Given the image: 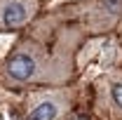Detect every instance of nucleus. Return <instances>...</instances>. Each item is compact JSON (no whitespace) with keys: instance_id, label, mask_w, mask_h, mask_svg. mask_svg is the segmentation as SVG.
I'll list each match as a JSON object with an SVG mask.
<instances>
[{"instance_id":"nucleus-2","label":"nucleus","mask_w":122,"mask_h":120,"mask_svg":"<svg viewBox=\"0 0 122 120\" xmlns=\"http://www.w3.org/2000/svg\"><path fill=\"white\" fill-rule=\"evenodd\" d=\"M66 21L85 33V38H103L115 33L122 19V0H73L56 10Z\"/></svg>"},{"instance_id":"nucleus-1","label":"nucleus","mask_w":122,"mask_h":120,"mask_svg":"<svg viewBox=\"0 0 122 120\" xmlns=\"http://www.w3.org/2000/svg\"><path fill=\"white\" fill-rule=\"evenodd\" d=\"M26 35H16L0 61V87L5 90H45L66 87L77 64V49L85 33L54 10L38 16Z\"/></svg>"},{"instance_id":"nucleus-4","label":"nucleus","mask_w":122,"mask_h":120,"mask_svg":"<svg viewBox=\"0 0 122 120\" xmlns=\"http://www.w3.org/2000/svg\"><path fill=\"white\" fill-rule=\"evenodd\" d=\"M42 5L38 0H0V33L19 35L40 16Z\"/></svg>"},{"instance_id":"nucleus-6","label":"nucleus","mask_w":122,"mask_h":120,"mask_svg":"<svg viewBox=\"0 0 122 120\" xmlns=\"http://www.w3.org/2000/svg\"><path fill=\"white\" fill-rule=\"evenodd\" d=\"M115 33H117V43L122 45V19H120V24H117V28H115Z\"/></svg>"},{"instance_id":"nucleus-3","label":"nucleus","mask_w":122,"mask_h":120,"mask_svg":"<svg viewBox=\"0 0 122 120\" xmlns=\"http://www.w3.org/2000/svg\"><path fill=\"white\" fill-rule=\"evenodd\" d=\"M73 108V92L68 87H45L30 94L24 120H63Z\"/></svg>"},{"instance_id":"nucleus-5","label":"nucleus","mask_w":122,"mask_h":120,"mask_svg":"<svg viewBox=\"0 0 122 120\" xmlns=\"http://www.w3.org/2000/svg\"><path fill=\"white\" fill-rule=\"evenodd\" d=\"M96 111L106 120H122V71L103 73L96 85Z\"/></svg>"},{"instance_id":"nucleus-7","label":"nucleus","mask_w":122,"mask_h":120,"mask_svg":"<svg viewBox=\"0 0 122 120\" xmlns=\"http://www.w3.org/2000/svg\"><path fill=\"white\" fill-rule=\"evenodd\" d=\"M38 2H40V5H45V2H54V0H38Z\"/></svg>"}]
</instances>
